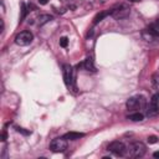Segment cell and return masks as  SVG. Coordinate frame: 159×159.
Instances as JSON below:
<instances>
[{
    "label": "cell",
    "instance_id": "cell-3",
    "mask_svg": "<svg viewBox=\"0 0 159 159\" xmlns=\"http://www.w3.org/2000/svg\"><path fill=\"white\" fill-rule=\"evenodd\" d=\"M107 149H108V152H111L112 154L118 155V157H123L128 152V148L125 147V144L122 143V142H118V140L109 143V145H108Z\"/></svg>",
    "mask_w": 159,
    "mask_h": 159
},
{
    "label": "cell",
    "instance_id": "cell-12",
    "mask_svg": "<svg viewBox=\"0 0 159 159\" xmlns=\"http://www.w3.org/2000/svg\"><path fill=\"white\" fill-rule=\"evenodd\" d=\"M108 15H111V11H103V12H99V14H97L96 16H94V19H93V24L96 25V24H98L99 21H102L106 16H108Z\"/></svg>",
    "mask_w": 159,
    "mask_h": 159
},
{
    "label": "cell",
    "instance_id": "cell-5",
    "mask_svg": "<svg viewBox=\"0 0 159 159\" xmlns=\"http://www.w3.org/2000/svg\"><path fill=\"white\" fill-rule=\"evenodd\" d=\"M129 14H130V9L127 5H119L114 9H112V11H111V16L114 17L116 20L125 19Z\"/></svg>",
    "mask_w": 159,
    "mask_h": 159
},
{
    "label": "cell",
    "instance_id": "cell-17",
    "mask_svg": "<svg viewBox=\"0 0 159 159\" xmlns=\"http://www.w3.org/2000/svg\"><path fill=\"white\" fill-rule=\"evenodd\" d=\"M26 14H27V9H26V5L22 2V4H21V17H20V22H21V21L25 19Z\"/></svg>",
    "mask_w": 159,
    "mask_h": 159
},
{
    "label": "cell",
    "instance_id": "cell-11",
    "mask_svg": "<svg viewBox=\"0 0 159 159\" xmlns=\"http://www.w3.org/2000/svg\"><path fill=\"white\" fill-rule=\"evenodd\" d=\"M83 66H84V68H86L87 71H92V72H94V71H96V67H94L93 60H92L91 57H88V58H86V60H84Z\"/></svg>",
    "mask_w": 159,
    "mask_h": 159
},
{
    "label": "cell",
    "instance_id": "cell-16",
    "mask_svg": "<svg viewBox=\"0 0 159 159\" xmlns=\"http://www.w3.org/2000/svg\"><path fill=\"white\" fill-rule=\"evenodd\" d=\"M52 20V16L51 15H40V17H39V24L40 25H43V24H46V22H48V21H51Z\"/></svg>",
    "mask_w": 159,
    "mask_h": 159
},
{
    "label": "cell",
    "instance_id": "cell-22",
    "mask_svg": "<svg viewBox=\"0 0 159 159\" xmlns=\"http://www.w3.org/2000/svg\"><path fill=\"white\" fill-rule=\"evenodd\" d=\"M1 138H2L1 140H5V139H6V133H5V132L2 133V135H1Z\"/></svg>",
    "mask_w": 159,
    "mask_h": 159
},
{
    "label": "cell",
    "instance_id": "cell-21",
    "mask_svg": "<svg viewBox=\"0 0 159 159\" xmlns=\"http://www.w3.org/2000/svg\"><path fill=\"white\" fill-rule=\"evenodd\" d=\"M153 157H154V158H159V152H154V153H153Z\"/></svg>",
    "mask_w": 159,
    "mask_h": 159
},
{
    "label": "cell",
    "instance_id": "cell-8",
    "mask_svg": "<svg viewBox=\"0 0 159 159\" xmlns=\"http://www.w3.org/2000/svg\"><path fill=\"white\" fill-rule=\"evenodd\" d=\"M62 68H63V80H65V83H66L67 87H70L73 83V80H75L73 68L70 65H63Z\"/></svg>",
    "mask_w": 159,
    "mask_h": 159
},
{
    "label": "cell",
    "instance_id": "cell-6",
    "mask_svg": "<svg viewBox=\"0 0 159 159\" xmlns=\"http://www.w3.org/2000/svg\"><path fill=\"white\" fill-rule=\"evenodd\" d=\"M32 40H34V35L30 31H21L15 37V42L19 46H27L32 42Z\"/></svg>",
    "mask_w": 159,
    "mask_h": 159
},
{
    "label": "cell",
    "instance_id": "cell-23",
    "mask_svg": "<svg viewBox=\"0 0 159 159\" xmlns=\"http://www.w3.org/2000/svg\"><path fill=\"white\" fill-rule=\"evenodd\" d=\"M39 1H40V4H41V5H45V4L47 2V0H39Z\"/></svg>",
    "mask_w": 159,
    "mask_h": 159
},
{
    "label": "cell",
    "instance_id": "cell-1",
    "mask_svg": "<svg viewBox=\"0 0 159 159\" xmlns=\"http://www.w3.org/2000/svg\"><path fill=\"white\" fill-rule=\"evenodd\" d=\"M145 104H147V102H145V98H144L143 96H134V97H130V98L127 101V103H125V106H127V108H128L129 111L143 109V108H145Z\"/></svg>",
    "mask_w": 159,
    "mask_h": 159
},
{
    "label": "cell",
    "instance_id": "cell-10",
    "mask_svg": "<svg viewBox=\"0 0 159 159\" xmlns=\"http://www.w3.org/2000/svg\"><path fill=\"white\" fill-rule=\"evenodd\" d=\"M148 30L153 34V35H155L157 37L159 36V19H157L149 27H148Z\"/></svg>",
    "mask_w": 159,
    "mask_h": 159
},
{
    "label": "cell",
    "instance_id": "cell-15",
    "mask_svg": "<svg viewBox=\"0 0 159 159\" xmlns=\"http://www.w3.org/2000/svg\"><path fill=\"white\" fill-rule=\"evenodd\" d=\"M152 84L157 91H159V75L158 73H154L152 76Z\"/></svg>",
    "mask_w": 159,
    "mask_h": 159
},
{
    "label": "cell",
    "instance_id": "cell-24",
    "mask_svg": "<svg viewBox=\"0 0 159 159\" xmlns=\"http://www.w3.org/2000/svg\"><path fill=\"white\" fill-rule=\"evenodd\" d=\"M128 1H130V2H138V1H140V0H128Z\"/></svg>",
    "mask_w": 159,
    "mask_h": 159
},
{
    "label": "cell",
    "instance_id": "cell-19",
    "mask_svg": "<svg viewBox=\"0 0 159 159\" xmlns=\"http://www.w3.org/2000/svg\"><path fill=\"white\" fill-rule=\"evenodd\" d=\"M157 142H158V138H157L155 135L148 137V143H149V144H154V143H157Z\"/></svg>",
    "mask_w": 159,
    "mask_h": 159
},
{
    "label": "cell",
    "instance_id": "cell-14",
    "mask_svg": "<svg viewBox=\"0 0 159 159\" xmlns=\"http://www.w3.org/2000/svg\"><path fill=\"white\" fill-rule=\"evenodd\" d=\"M143 118H144V116L142 113H139V112H135V113L128 116V119H130L133 122H140V120H143Z\"/></svg>",
    "mask_w": 159,
    "mask_h": 159
},
{
    "label": "cell",
    "instance_id": "cell-9",
    "mask_svg": "<svg viewBox=\"0 0 159 159\" xmlns=\"http://www.w3.org/2000/svg\"><path fill=\"white\" fill-rule=\"evenodd\" d=\"M82 137H84V134L83 133H77V132H70V133L65 134V138L67 140H76V139H80Z\"/></svg>",
    "mask_w": 159,
    "mask_h": 159
},
{
    "label": "cell",
    "instance_id": "cell-13",
    "mask_svg": "<svg viewBox=\"0 0 159 159\" xmlns=\"http://www.w3.org/2000/svg\"><path fill=\"white\" fill-rule=\"evenodd\" d=\"M142 36L144 37V40H145V41H149V42H150V41H153L154 39H157V36H155V35H153L148 29H145V30L142 32Z\"/></svg>",
    "mask_w": 159,
    "mask_h": 159
},
{
    "label": "cell",
    "instance_id": "cell-20",
    "mask_svg": "<svg viewBox=\"0 0 159 159\" xmlns=\"http://www.w3.org/2000/svg\"><path fill=\"white\" fill-rule=\"evenodd\" d=\"M17 132H21V133H24V134H29L30 132H26V130H24L22 128H17Z\"/></svg>",
    "mask_w": 159,
    "mask_h": 159
},
{
    "label": "cell",
    "instance_id": "cell-4",
    "mask_svg": "<svg viewBox=\"0 0 159 159\" xmlns=\"http://www.w3.org/2000/svg\"><path fill=\"white\" fill-rule=\"evenodd\" d=\"M50 149L53 153H62L67 149V139L63 138H55L50 143Z\"/></svg>",
    "mask_w": 159,
    "mask_h": 159
},
{
    "label": "cell",
    "instance_id": "cell-18",
    "mask_svg": "<svg viewBox=\"0 0 159 159\" xmlns=\"http://www.w3.org/2000/svg\"><path fill=\"white\" fill-rule=\"evenodd\" d=\"M67 45H68V39H67V37H61V40H60V46H61V47H67Z\"/></svg>",
    "mask_w": 159,
    "mask_h": 159
},
{
    "label": "cell",
    "instance_id": "cell-2",
    "mask_svg": "<svg viewBox=\"0 0 159 159\" xmlns=\"http://www.w3.org/2000/svg\"><path fill=\"white\" fill-rule=\"evenodd\" d=\"M128 152L134 158H142L147 152V147L142 142H134L128 147Z\"/></svg>",
    "mask_w": 159,
    "mask_h": 159
},
{
    "label": "cell",
    "instance_id": "cell-7",
    "mask_svg": "<svg viewBox=\"0 0 159 159\" xmlns=\"http://www.w3.org/2000/svg\"><path fill=\"white\" fill-rule=\"evenodd\" d=\"M159 113V93H155L149 101V106L147 108V116L154 117Z\"/></svg>",
    "mask_w": 159,
    "mask_h": 159
}]
</instances>
